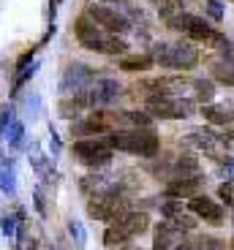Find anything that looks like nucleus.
I'll return each instance as SVG.
<instances>
[{
    "label": "nucleus",
    "instance_id": "obj_4",
    "mask_svg": "<svg viewBox=\"0 0 234 250\" xmlns=\"http://www.w3.org/2000/svg\"><path fill=\"white\" fill-rule=\"evenodd\" d=\"M95 79V71L90 65H82V62H71L68 68L63 71L60 76V90L65 95H79V93H87L90 84Z\"/></svg>",
    "mask_w": 234,
    "mask_h": 250
},
{
    "label": "nucleus",
    "instance_id": "obj_13",
    "mask_svg": "<svg viewBox=\"0 0 234 250\" xmlns=\"http://www.w3.org/2000/svg\"><path fill=\"white\" fill-rule=\"evenodd\" d=\"M191 212L199 215V218H204L207 223H213V226L223 223V209L213 199H207V196H193V199H191Z\"/></svg>",
    "mask_w": 234,
    "mask_h": 250
},
{
    "label": "nucleus",
    "instance_id": "obj_8",
    "mask_svg": "<svg viewBox=\"0 0 234 250\" xmlns=\"http://www.w3.org/2000/svg\"><path fill=\"white\" fill-rule=\"evenodd\" d=\"M74 33H76V38H79V44H82L85 49H90V52H104L106 38H109V36H104V30L95 25L90 17H79V19H76Z\"/></svg>",
    "mask_w": 234,
    "mask_h": 250
},
{
    "label": "nucleus",
    "instance_id": "obj_35",
    "mask_svg": "<svg viewBox=\"0 0 234 250\" xmlns=\"http://www.w3.org/2000/svg\"><path fill=\"white\" fill-rule=\"evenodd\" d=\"M204 11H207V17H210V19L221 22V19H223V3H218V0H210L207 6H204Z\"/></svg>",
    "mask_w": 234,
    "mask_h": 250
},
{
    "label": "nucleus",
    "instance_id": "obj_16",
    "mask_svg": "<svg viewBox=\"0 0 234 250\" xmlns=\"http://www.w3.org/2000/svg\"><path fill=\"white\" fill-rule=\"evenodd\" d=\"M171 177H199V158L193 155H177L171 163Z\"/></svg>",
    "mask_w": 234,
    "mask_h": 250
},
{
    "label": "nucleus",
    "instance_id": "obj_15",
    "mask_svg": "<svg viewBox=\"0 0 234 250\" xmlns=\"http://www.w3.org/2000/svg\"><path fill=\"white\" fill-rule=\"evenodd\" d=\"M185 36H188L191 41H202V44H207V46H215V44L223 46V36H221L218 30H213V27H210L204 19H196V25L191 27Z\"/></svg>",
    "mask_w": 234,
    "mask_h": 250
},
{
    "label": "nucleus",
    "instance_id": "obj_2",
    "mask_svg": "<svg viewBox=\"0 0 234 250\" xmlns=\"http://www.w3.org/2000/svg\"><path fill=\"white\" fill-rule=\"evenodd\" d=\"M152 62H158L164 68H177V71H188V68H196L199 62V52L196 46L191 44H152L150 49Z\"/></svg>",
    "mask_w": 234,
    "mask_h": 250
},
{
    "label": "nucleus",
    "instance_id": "obj_11",
    "mask_svg": "<svg viewBox=\"0 0 234 250\" xmlns=\"http://www.w3.org/2000/svg\"><path fill=\"white\" fill-rule=\"evenodd\" d=\"M204 180L202 177H177V180H171L169 185H166V199H193V196H199V190H202Z\"/></svg>",
    "mask_w": 234,
    "mask_h": 250
},
{
    "label": "nucleus",
    "instance_id": "obj_34",
    "mask_svg": "<svg viewBox=\"0 0 234 250\" xmlns=\"http://www.w3.org/2000/svg\"><path fill=\"white\" fill-rule=\"evenodd\" d=\"M0 231L6 234V237H14V234H17V215H3V220H0Z\"/></svg>",
    "mask_w": 234,
    "mask_h": 250
},
{
    "label": "nucleus",
    "instance_id": "obj_7",
    "mask_svg": "<svg viewBox=\"0 0 234 250\" xmlns=\"http://www.w3.org/2000/svg\"><path fill=\"white\" fill-rule=\"evenodd\" d=\"M74 155L85 161L87 166H106L112 161V150H109L104 139H82L74 144Z\"/></svg>",
    "mask_w": 234,
    "mask_h": 250
},
{
    "label": "nucleus",
    "instance_id": "obj_9",
    "mask_svg": "<svg viewBox=\"0 0 234 250\" xmlns=\"http://www.w3.org/2000/svg\"><path fill=\"white\" fill-rule=\"evenodd\" d=\"M188 142L193 144V147H199L202 152H207V155L221 158L218 152H221L223 147H229L232 139H229V136H218V133H213L210 128H193V131L188 133Z\"/></svg>",
    "mask_w": 234,
    "mask_h": 250
},
{
    "label": "nucleus",
    "instance_id": "obj_10",
    "mask_svg": "<svg viewBox=\"0 0 234 250\" xmlns=\"http://www.w3.org/2000/svg\"><path fill=\"white\" fill-rule=\"evenodd\" d=\"M120 82L117 79H98L93 84V87L87 90V101L90 106H106V104H112V101L120 98Z\"/></svg>",
    "mask_w": 234,
    "mask_h": 250
},
{
    "label": "nucleus",
    "instance_id": "obj_21",
    "mask_svg": "<svg viewBox=\"0 0 234 250\" xmlns=\"http://www.w3.org/2000/svg\"><path fill=\"white\" fill-rule=\"evenodd\" d=\"M188 250H226V242L218 237H196L188 239Z\"/></svg>",
    "mask_w": 234,
    "mask_h": 250
},
{
    "label": "nucleus",
    "instance_id": "obj_32",
    "mask_svg": "<svg viewBox=\"0 0 234 250\" xmlns=\"http://www.w3.org/2000/svg\"><path fill=\"white\" fill-rule=\"evenodd\" d=\"M180 212H183V204H180V201H174V199H166L164 204H161V215H164L166 220L177 218Z\"/></svg>",
    "mask_w": 234,
    "mask_h": 250
},
{
    "label": "nucleus",
    "instance_id": "obj_37",
    "mask_svg": "<svg viewBox=\"0 0 234 250\" xmlns=\"http://www.w3.org/2000/svg\"><path fill=\"white\" fill-rule=\"evenodd\" d=\"M221 174H223V177H229V180H234V161H232V158L221 161Z\"/></svg>",
    "mask_w": 234,
    "mask_h": 250
},
{
    "label": "nucleus",
    "instance_id": "obj_31",
    "mask_svg": "<svg viewBox=\"0 0 234 250\" xmlns=\"http://www.w3.org/2000/svg\"><path fill=\"white\" fill-rule=\"evenodd\" d=\"M126 49H128V44L123 41V38L109 36V38H106V46H104V55H123Z\"/></svg>",
    "mask_w": 234,
    "mask_h": 250
},
{
    "label": "nucleus",
    "instance_id": "obj_38",
    "mask_svg": "<svg viewBox=\"0 0 234 250\" xmlns=\"http://www.w3.org/2000/svg\"><path fill=\"white\" fill-rule=\"evenodd\" d=\"M117 250H139V248H133V245H123V248H117Z\"/></svg>",
    "mask_w": 234,
    "mask_h": 250
},
{
    "label": "nucleus",
    "instance_id": "obj_29",
    "mask_svg": "<svg viewBox=\"0 0 234 250\" xmlns=\"http://www.w3.org/2000/svg\"><path fill=\"white\" fill-rule=\"evenodd\" d=\"M169 223L177 226L180 231H193V229H196V220H193V215H191V212H180L177 218H171Z\"/></svg>",
    "mask_w": 234,
    "mask_h": 250
},
{
    "label": "nucleus",
    "instance_id": "obj_25",
    "mask_svg": "<svg viewBox=\"0 0 234 250\" xmlns=\"http://www.w3.org/2000/svg\"><path fill=\"white\" fill-rule=\"evenodd\" d=\"M213 76H215L221 84H229V87H234V65H232V62H215Z\"/></svg>",
    "mask_w": 234,
    "mask_h": 250
},
{
    "label": "nucleus",
    "instance_id": "obj_30",
    "mask_svg": "<svg viewBox=\"0 0 234 250\" xmlns=\"http://www.w3.org/2000/svg\"><path fill=\"white\" fill-rule=\"evenodd\" d=\"M218 199H223V204H226L229 209H234V180L221 182V188H218Z\"/></svg>",
    "mask_w": 234,
    "mask_h": 250
},
{
    "label": "nucleus",
    "instance_id": "obj_14",
    "mask_svg": "<svg viewBox=\"0 0 234 250\" xmlns=\"http://www.w3.org/2000/svg\"><path fill=\"white\" fill-rule=\"evenodd\" d=\"M117 226H120L123 231L128 234V239H131V237H139V234H145L147 229H150V218H147V212H131V209H128V212L117 220Z\"/></svg>",
    "mask_w": 234,
    "mask_h": 250
},
{
    "label": "nucleus",
    "instance_id": "obj_3",
    "mask_svg": "<svg viewBox=\"0 0 234 250\" xmlns=\"http://www.w3.org/2000/svg\"><path fill=\"white\" fill-rule=\"evenodd\" d=\"M87 212H90V218L104 220V223L112 226L128 212V199L120 193V188H106L104 193L93 196L87 201Z\"/></svg>",
    "mask_w": 234,
    "mask_h": 250
},
{
    "label": "nucleus",
    "instance_id": "obj_5",
    "mask_svg": "<svg viewBox=\"0 0 234 250\" xmlns=\"http://www.w3.org/2000/svg\"><path fill=\"white\" fill-rule=\"evenodd\" d=\"M150 117H161V120H183L193 114V101L188 98H152L147 101Z\"/></svg>",
    "mask_w": 234,
    "mask_h": 250
},
{
    "label": "nucleus",
    "instance_id": "obj_18",
    "mask_svg": "<svg viewBox=\"0 0 234 250\" xmlns=\"http://www.w3.org/2000/svg\"><path fill=\"white\" fill-rule=\"evenodd\" d=\"M0 190L8 196L17 193V169H14V161H0Z\"/></svg>",
    "mask_w": 234,
    "mask_h": 250
},
{
    "label": "nucleus",
    "instance_id": "obj_22",
    "mask_svg": "<svg viewBox=\"0 0 234 250\" xmlns=\"http://www.w3.org/2000/svg\"><path fill=\"white\" fill-rule=\"evenodd\" d=\"M126 242H128V234L123 231L117 223H112L106 231H104V245H106V248H123Z\"/></svg>",
    "mask_w": 234,
    "mask_h": 250
},
{
    "label": "nucleus",
    "instance_id": "obj_12",
    "mask_svg": "<svg viewBox=\"0 0 234 250\" xmlns=\"http://www.w3.org/2000/svg\"><path fill=\"white\" fill-rule=\"evenodd\" d=\"M180 242H185V231H180L177 226H171L169 220H161L155 226V245H152V250H174Z\"/></svg>",
    "mask_w": 234,
    "mask_h": 250
},
{
    "label": "nucleus",
    "instance_id": "obj_33",
    "mask_svg": "<svg viewBox=\"0 0 234 250\" xmlns=\"http://www.w3.org/2000/svg\"><path fill=\"white\" fill-rule=\"evenodd\" d=\"M14 120H17V114H14V106H8V104H6V106L0 109V133H3V136H6V131L11 128Z\"/></svg>",
    "mask_w": 234,
    "mask_h": 250
},
{
    "label": "nucleus",
    "instance_id": "obj_36",
    "mask_svg": "<svg viewBox=\"0 0 234 250\" xmlns=\"http://www.w3.org/2000/svg\"><path fill=\"white\" fill-rule=\"evenodd\" d=\"M36 209L41 212V218H46V201H44V190L36 188Z\"/></svg>",
    "mask_w": 234,
    "mask_h": 250
},
{
    "label": "nucleus",
    "instance_id": "obj_1",
    "mask_svg": "<svg viewBox=\"0 0 234 250\" xmlns=\"http://www.w3.org/2000/svg\"><path fill=\"white\" fill-rule=\"evenodd\" d=\"M104 144L109 150H123V152H133L142 158H158L161 150V139L155 131L150 128H136V131H114L104 136Z\"/></svg>",
    "mask_w": 234,
    "mask_h": 250
},
{
    "label": "nucleus",
    "instance_id": "obj_41",
    "mask_svg": "<svg viewBox=\"0 0 234 250\" xmlns=\"http://www.w3.org/2000/svg\"><path fill=\"white\" fill-rule=\"evenodd\" d=\"M49 250H57V248H49Z\"/></svg>",
    "mask_w": 234,
    "mask_h": 250
},
{
    "label": "nucleus",
    "instance_id": "obj_26",
    "mask_svg": "<svg viewBox=\"0 0 234 250\" xmlns=\"http://www.w3.org/2000/svg\"><path fill=\"white\" fill-rule=\"evenodd\" d=\"M68 234H71V239H74L76 250H82L85 245H87V234H85V226L79 223V220H68Z\"/></svg>",
    "mask_w": 234,
    "mask_h": 250
},
{
    "label": "nucleus",
    "instance_id": "obj_27",
    "mask_svg": "<svg viewBox=\"0 0 234 250\" xmlns=\"http://www.w3.org/2000/svg\"><path fill=\"white\" fill-rule=\"evenodd\" d=\"M120 117H123V123H133L139 128H150V123H152V117L147 112H123Z\"/></svg>",
    "mask_w": 234,
    "mask_h": 250
},
{
    "label": "nucleus",
    "instance_id": "obj_20",
    "mask_svg": "<svg viewBox=\"0 0 234 250\" xmlns=\"http://www.w3.org/2000/svg\"><path fill=\"white\" fill-rule=\"evenodd\" d=\"M120 68L123 71H147L152 68V57L150 55H136V57H123L120 60Z\"/></svg>",
    "mask_w": 234,
    "mask_h": 250
},
{
    "label": "nucleus",
    "instance_id": "obj_24",
    "mask_svg": "<svg viewBox=\"0 0 234 250\" xmlns=\"http://www.w3.org/2000/svg\"><path fill=\"white\" fill-rule=\"evenodd\" d=\"M196 19L199 17H193V14H174V17H169V27L180 33H188L191 27L196 25Z\"/></svg>",
    "mask_w": 234,
    "mask_h": 250
},
{
    "label": "nucleus",
    "instance_id": "obj_40",
    "mask_svg": "<svg viewBox=\"0 0 234 250\" xmlns=\"http://www.w3.org/2000/svg\"><path fill=\"white\" fill-rule=\"evenodd\" d=\"M229 139H232V144H234V131H232V133H229Z\"/></svg>",
    "mask_w": 234,
    "mask_h": 250
},
{
    "label": "nucleus",
    "instance_id": "obj_6",
    "mask_svg": "<svg viewBox=\"0 0 234 250\" xmlns=\"http://www.w3.org/2000/svg\"><path fill=\"white\" fill-rule=\"evenodd\" d=\"M85 17H90L95 25L104 27V30H109V33H126L128 27H131V22H128L123 14H117L109 6H101V3H90Z\"/></svg>",
    "mask_w": 234,
    "mask_h": 250
},
{
    "label": "nucleus",
    "instance_id": "obj_19",
    "mask_svg": "<svg viewBox=\"0 0 234 250\" xmlns=\"http://www.w3.org/2000/svg\"><path fill=\"white\" fill-rule=\"evenodd\" d=\"M204 117H207V123H213V125H229V123H234V112H229V109H223V106H204Z\"/></svg>",
    "mask_w": 234,
    "mask_h": 250
},
{
    "label": "nucleus",
    "instance_id": "obj_28",
    "mask_svg": "<svg viewBox=\"0 0 234 250\" xmlns=\"http://www.w3.org/2000/svg\"><path fill=\"white\" fill-rule=\"evenodd\" d=\"M22 133H25V125H22V120H14L11 128L6 131L8 144H11V147H19V144H22Z\"/></svg>",
    "mask_w": 234,
    "mask_h": 250
},
{
    "label": "nucleus",
    "instance_id": "obj_23",
    "mask_svg": "<svg viewBox=\"0 0 234 250\" xmlns=\"http://www.w3.org/2000/svg\"><path fill=\"white\" fill-rule=\"evenodd\" d=\"M193 90H196V101L199 104H207L210 106V101L215 98V84L210 79H196L193 82Z\"/></svg>",
    "mask_w": 234,
    "mask_h": 250
},
{
    "label": "nucleus",
    "instance_id": "obj_17",
    "mask_svg": "<svg viewBox=\"0 0 234 250\" xmlns=\"http://www.w3.org/2000/svg\"><path fill=\"white\" fill-rule=\"evenodd\" d=\"M90 106V101H87V93H79V95H71V98H63L60 101V114H63L65 120H74L76 114L82 112V109Z\"/></svg>",
    "mask_w": 234,
    "mask_h": 250
},
{
    "label": "nucleus",
    "instance_id": "obj_39",
    "mask_svg": "<svg viewBox=\"0 0 234 250\" xmlns=\"http://www.w3.org/2000/svg\"><path fill=\"white\" fill-rule=\"evenodd\" d=\"M27 250H38V242H30V248H27Z\"/></svg>",
    "mask_w": 234,
    "mask_h": 250
}]
</instances>
